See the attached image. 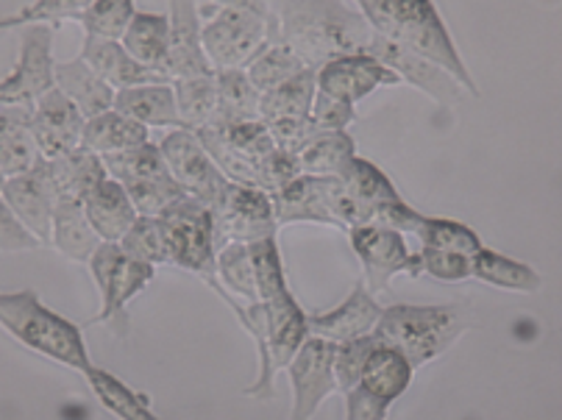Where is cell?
<instances>
[{"instance_id":"obj_1","label":"cell","mask_w":562,"mask_h":420,"mask_svg":"<svg viewBox=\"0 0 562 420\" xmlns=\"http://www.w3.org/2000/svg\"><path fill=\"white\" fill-rule=\"evenodd\" d=\"M279 39L304 59L310 70H321L340 56L371 54L376 31L359 9L346 0H276Z\"/></svg>"},{"instance_id":"obj_2","label":"cell","mask_w":562,"mask_h":420,"mask_svg":"<svg viewBox=\"0 0 562 420\" xmlns=\"http://www.w3.org/2000/svg\"><path fill=\"white\" fill-rule=\"evenodd\" d=\"M373 31L401 48L415 50L451 72V79L479 98V87L462 61L449 25L437 12L435 0H353Z\"/></svg>"},{"instance_id":"obj_3","label":"cell","mask_w":562,"mask_h":420,"mask_svg":"<svg viewBox=\"0 0 562 420\" xmlns=\"http://www.w3.org/2000/svg\"><path fill=\"white\" fill-rule=\"evenodd\" d=\"M0 329L34 354L59 362L70 371L87 373L92 367L81 326L45 307L34 290L0 293Z\"/></svg>"},{"instance_id":"obj_4","label":"cell","mask_w":562,"mask_h":420,"mask_svg":"<svg viewBox=\"0 0 562 420\" xmlns=\"http://www.w3.org/2000/svg\"><path fill=\"white\" fill-rule=\"evenodd\" d=\"M471 329V320L460 307H420V304H390L382 309L373 334L401 351L418 371L426 362L443 356L446 351Z\"/></svg>"},{"instance_id":"obj_5","label":"cell","mask_w":562,"mask_h":420,"mask_svg":"<svg viewBox=\"0 0 562 420\" xmlns=\"http://www.w3.org/2000/svg\"><path fill=\"white\" fill-rule=\"evenodd\" d=\"M342 226H384L409 235L424 220V212L401 198L390 175L371 159L353 157L342 170Z\"/></svg>"},{"instance_id":"obj_6","label":"cell","mask_w":562,"mask_h":420,"mask_svg":"<svg viewBox=\"0 0 562 420\" xmlns=\"http://www.w3.org/2000/svg\"><path fill=\"white\" fill-rule=\"evenodd\" d=\"M212 14L201 29L206 59L215 70H246L273 36H279L276 14L262 7L254 9H204Z\"/></svg>"},{"instance_id":"obj_7","label":"cell","mask_w":562,"mask_h":420,"mask_svg":"<svg viewBox=\"0 0 562 420\" xmlns=\"http://www.w3.org/2000/svg\"><path fill=\"white\" fill-rule=\"evenodd\" d=\"M206 145L210 157L228 181L265 190L262 168L279 145L262 121L234 123V126H206L195 132Z\"/></svg>"},{"instance_id":"obj_8","label":"cell","mask_w":562,"mask_h":420,"mask_svg":"<svg viewBox=\"0 0 562 420\" xmlns=\"http://www.w3.org/2000/svg\"><path fill=\"white\" fill-rule=\"evenodd\" d=\"M87 264H90V273L101 293V313L95 315L92 323H114L120 326V331H126L128 304L143 290H148L156 268L126 257L117 242H101Z\"/></svg>"},{"instance_id":"obj_9","label":"cell","mask_w":562,"mask_h":420,"mask_svg":"<svg viewBox=\"0 0 562 420\" xmlns=\"http://www.w3.org/2000/svg\"><path fill=\"white\" fill-rule=\"evenodd\" d=\"M159 217L168 228L170 264L195 273V276L215 273V257L221 246H217L215 217H212L210 206L195 201L192 195H184Z\"/></svg>"},{"instance_id":"obj_10","label":"cell","mask_w":562,"mask_h":420,"mask_svg":"<svg viewBox=\"0 0 562 420\" xmlns=\"http://www.w3.org/2000/svg\"><path fill=\"white\" fill-rule=\"evenodd\" d=\"M54 87V25H25L20 29L18 65L0 79V106H34Z\"/></svg>"},{"instance_id":"obj_11","label":"cell","mask_w":562,"mask_h":420,"mask_svg":"<svg viewBox=\"0 0 562 420\" xmlns=\"http://www.w3.org/2000/svg\"><path fill=\"white\" fill-rule=\"evenodd\" d=\"M210 209L212 217H215L217 246L221 248L228 246V242L251 246L257 240L276 237V231H279L273 198L265 190H257V186H243L232 181Z\"/></svg>"},{"instance_id":"obj_12","label":"cell","mask_w":562,"mask_h":420,"mask_svg":"<svg viewBox=\"0 0 562 420\" xmlns=\"http://www.w3.org/2000/svg\"><path fill=\"white\" fill-rule=\"evenodd\" d=\"M346 235L362 271H366L362 282L368 284L371 293L387 290L390 279L398 276V273H407L413 279L420 276V259L418 253L407 248L404 231L384 226H357Z\"/></svg>"},{"instance_id":"obj_13","label":"cell","mask_w":562,"mask_h":420,"mask_svg":"<svg viewBox=\"0 0 562 420\" xmlns=\"http://www.w3.org/2000/svg\"><path fill=\"white\" fill-rule=\"evenodd\" d=\"M159 150H162L165 164H168L173 179L181 184V190L195 201H201V204L212 206L221 198L223 190L232 184L221 173V168L210 157V150L198 139L195 132L170 128L168 137H162V143H159Z\"/></svg>"},{"instance_id":"obj_14","label":"cell","mask_w":562,"mask_h":420,"mask_svg":"<svg viewBox=\"0 0 562 420\" xmlns=\"http://www.w3.org/2000/svg\"><path fill=\"white\" fill-rule=\"evenodd\" d=\"M273 198L276 223H326L346 231L342 226V181L331 175H306L290 181L284 190L270 195Z\"/></svg>"},{"instance_id":"obj_15","label":"cell","mask_w":562,"mask_h":420,"mask_svg":"<svg viewBox=\"0 0 562 420\" xmlns=\"http://www.w3.org/2000/svg\"><path fill=\"white\" fill-rule=\"evenodd\" d=\"M335 342L324 337H310L288 365L293 385V409L288 420H312L317 407L337 390Z\"/></svg>"},{"instance_id":"obj_16","label":"cell","mask_w":562,"mask_h":420,"mask_svg":"<svg viewBox=\"0 0 562 420\" xmlns=\"http://www.w3.org/2000/svg\"><path fill=\"white\" fill-rule=\"evenodd\" d=\"M315 81L317 92L351 103V106H357L362 98L376 92L379 87L401 84V79L390 67H384L382 61L368 54L340 56V59L326 61L321 70H315Z\"/></svg>"},{"instance_id":"obj_17","label":"cell","mask_w":562,"mask_h":420,"mask_svg":"<svg viewBox=\"0 0 562 420\" xmlns=\"http://www.w3.org/2000/svg\"><path fill=\"white\" fill-rule=\"evenodd\" d=\"M3 201L9 204V209L14 212L20 223L29 228L36 240L50 242V231H54V212L59 198H56V190L50 184L48 168H45V159L36 164L29 173H20L7 179L3 190H0Z\"/></svg>"},{"instance_id":"obj_18","label":"cell","mask_w":562,"mask_h":420,"mask_svg":"<svg viewBox=\"0 0 562 420\" xmlns=\"http://www.w3.org/2000/svg\"><path fill=\"white\" fill-rule=\"evenodd\" d=\"M85 123L87 117L81 114V109L59 87L45 92L31 106V126H34V137L43 150V159H56L67 150L78 148L81 134H85Z\"/></svg>"},{"instance_id":"obj_19","label":"cell","mask_w":562,"mask_h":420,"mask_svg":"<svg viewBox=\"0 0 562 420\" xmlns=\"http://www.w3.org/2000/svg\"><path fill=\"white\" fill-rule=\"evenodd\" d=\"M373 59L382 61L384 67L395 72L401 79V84H413L415 90L426 92L431 101H440V103H451L462 95V87L451 79V72H446L443 67L435 65L431 59L426 56L415 54V50L401 48V45L390 43L384 36L376 34L371 45V54Z\"/></svg>"},{"instance_id":"obj_20","label":"cell","mask_w":562,"mask_h":420,"mask_svg":"<svg viewBox=\"0 0 562 420\" xmlns=\"http://www.w3.org/2000/svg\"><path fill=\"white\" fill-rule=\"evenodd\" d=\"M170 59L168 76L176 79H201L215 76V67L206 59L201 43V9L195 0H170Z\"/></svg>"},{"instance_id":"obj_21","label":"cell","mask_w":562,"mask_h":420,"mask_svg":"<svg viewBox=\"0 0 562 420\" xmlns=\"http://www.w3.org/2000/svg\"><path fill=\"white\" fill-rule=\"evenodd\" d=\"M382 309L384 307H379V300L373 298L368 284L357 282V287L351 290V295L342 300L340 307L329 309V313L310 315V334L324 337V340L335 342V345L373 334L379 318H382Z\"/></svg>"},{"instance_id":"obj_22","label":"cell","mask_w":562,"mask_h":420,"mask_svg":"<svg viewBox=\"0 0 562 420\" xmlns=\"http://www.w3.org/2000/svg\"><path fill=\"white\" fill-rule=\"evenodd\" d=\"M81 59L112 87L114 92L132 90V87L145 84H168V76L154 72L143 61L134 59L120 39H98V36H85L81 45Z\"/></svg>"},{"instance_id":"obj_23","label":"cell","mask_w":562,"mask_h":420,"mask_svg":"<svg viewBox=\"0 0 562 420\" xmlns=\"http://www.w3.org/2000/svg\"><path fill=\"white\" fill-rule=\"evenodd\" d=\"M268 309V351H270V367L279 373L281 367H288L293 356L299 354L301 345L310 340V315L299 304L290 290H284L276 298L265 300Z\"/></svg>"},{"instance_id":"obj_24","label":"cell","mask_w":562,"mask_h":420,"mask_svg":"<svg viewBox=\"0 0 562 420\" xmlns=\"http://www.w3.org/2000/svg\"><path fill=\"white\" fill-rule=\"evenodd\" d=\"M45 168H48L56 198L76 201V204H85L109 179L103 157H98L95 150L85 148V145H78V148L67 150L56 159H45Z\"/></svg>"},{"instance_id":"obj_25","label":"cell","mask_w":562,"mask_h":420,"mask_svg":"<svg viewBox=\"0 0 562 420\" xmlns=\"http://www.w3.org/2000/svg\"><path fill=\"white\" fill-rule=\"evenodd\" d=\"M43 162L31 126V106H0V170L7 179L29 173Z\"/></svg>"},{"instance_id":"obj_26","label":"cell","mask_w":562,"mask_h":420,"mask_svg":"<svg viewBox=\"0 0 562 420\" xmlns=\"http://www.w3.org/2000/svg\"><path fill=\"white\" fill-rule=\"evenodd\" d=\"M415 378V367L407 356L401 351L390 349L379 340V345L373 349V354L368 356L366 371H362V378H359V390H366L368 396H373L376 401L393 407V401H398L404 393L409 390Z\"/></svg>"},{"instance_id":"obj_27","label":"cell","mask_w":562,"mask_h":420,"mask_svg":"<svg viewBox=\"0 0 562 420\" xmlns=\"http://www.w3.org/2000/svg\"><path fill=\"white\" fill-rule=\"evenodd\" d=\"M85 212L90 217L92 228L98 231L103 242H120L128 235V228L139 217L132 195L120 181L106 179L95 193L85 201Z\"/></svg>"},{"instance_id":"obj_28","label":"cell","mask_w":562,"mask_h":420,"mask_svg":"<svg viewBox=\"0 0 562 420\" xmlns=\"http://www.w3.org/2000/svg\"><path fill=\"white\" fill-rule=\"evenodd\" d=\"M114 109L145 128H181L173 81L120 90L114 98Z\"/></svg>"},{"instance_id":"obj_29","label":"cell","mask_w":562,"mask_h":420,"mask_svg":"<svg viewBox=\"0 0 562 420\" xmlns=\"http://www.w3.org/2000/svg\"><path fill=\"white\" fill-rule=\"evenodd\" d=\"M56 87L81 109L87 121L114 109V98H117V92L81 56L70 61H56Z\"/></svg>"},{"instance_id":"obj_30","label":"cell","mask_w":562,"mask_h":420,"mask_svg":"<svg viewBox=\"0 0 562 420\" xmlns=\"http://www.w3.org/2000/svg\"><path fill=\"white\" fill-rule=\"evenodd\" d=\"M120 43L126 45L128 54L154 72L168 76L170 59V14L165 12H137L128 23L126 34ZM170 79V76H168Z\"/></svg>"},{"instance_id":"obj_31","label":"cell","mask_w":562,"mask_h":420,"mask_svg":"<svg viewBox=\"0 0 562 420\" xmlns=\"http://www.w3.org/2000/svg\"><path fill=\"white\" fill-rule=\"evenodd\" d=\"M101 242L103 240L98 237L95 228H92L90 217H87L85 204H76V201H59V204H56L50 246H54L61 257L87 264Z\"/></svg>"},{"instance_id":"obj_32","label":"cell","mask_w":562,"mask_h":420,"mask_svg":"<svg viewBox=\"0 0 562 420\" xmlns=\"http://www.w3.org/2000/svg\"><path fill=\"white\" fill-rule=\"evenodd\" d=\"M217 112L210 126H234V123L262 121L259 101L262 92L251 84L246 70H215Z\"/></svg>"},{"instance_id":"obj_33","label":"cell","mask_w":562,"mask_h":420,"mask_svg":"<svg viewBox=\"0 0 562 420\" xmlns=\"http://www.w3.org/2000/svg\"><path fill=\"white\" fill-rule=\"evenodd\" d=\"M148 143V128L139 126L137 121L120 114L117 109L90 117L85 123V134H81V145L95 150L98 157H112V154H123L137 145Z\"/></svg>"},{"instance_id":"obj_34","label":"cell","mask_w":562,"mask_h":420,"mask_svg":"<svg viewBox=\"0 0 562 420\" xmlns=\"http://www.w3.org/2000/svg\"><path fill=\"white\" fill-rule=\"evenodd\" d=\"M85 378L87 385H90L92 396L98 398V404L117 420H162L154 409H150V401L143 393L134 390L132 385H126V382L114 376V373L92 365L90 371L85 373Z\"/></svg>"},{"instance_id":"obj_35","label":"cell","mask_w":562,"mask_h":420,"mask_svg":"<svg viewBox=\"0 0 562 420\" xmlns=\"http://www.w3.org/2000/svg\"><path fill=\"white\" fill-rule=\"evenodd\" d=\"M295 157H299L301 173L340 179L348 162L357 157V143L348 132H317Z\"/></svg>"},{"instance_id":"obj_36","label":"cell","mask_w":562,"mask_h":420,"mask_svg":"<svg viewBox=\"0 0 562 420\" xmlns=\"http://www.w3.org/2000/svg\"><path fill=\"white\" fill-rule=\"evenodd\" d=\"M473 279L491 284V287L509 290V293H535L543 284L540 273L529 268L527 262L504 257L487 246L473 257Z\"/></svg>"},{"instance_id":"obj_37","label":"cell","mask_w":562,"mask_h":420,"mask_svg":"<svg viewBox=\"0 0 562 420\" xmlns=\"http://www.w3.org/2000/svg\"><path fill=\"white\" fill-rule=\"evenodd\" d=\"M315 95H317L315 70L301 72L299 79L265 92L262 101H259L262 121L270 123V121H293V117H312V103H315Z\"/></svg>"},{"instance_id":"obj_38","label":"cell","mask_w":562,"mask_h":420,"mask_svg":"<svg viewBox=\"0 0 562 420\" xmlns=\"http://www.w3.org/2000/svg\"><path fill=\"white\" fill-rule=\"evenodd\" d=\"M306 70H310V67L304 65V59H301L293 48H288V45L281 43L279 36H273L268 43V48L246 67L248 79H251V84L257 87L262 95L276 90V87L288 84V81L299 79L301 72Z\"/></svg>"},{"instance_id":"obj_39","label":"cell","mask_w":562,"mask_h":420,"mask_svg":"<svg viewBox=\"0 0 562 420\" xmlns=\"http://www.w3.org/2000/svg\"><path fill=\"white\" fill-rule=\"evenodd\" d=\"M176 106H179L181 128L187 132H201L215 121L217 112V84L215 76H201V79H176Z\"/></svg>"},{"instance_id":"obj_40","label":"cell","mask_w":562,"mask_h":420,"mask_svg":"<svg viewBox=\"0 0 562 420\" xmlns=\"http://www.w3.org/2000/svg\"><path fill=\"white\" fill-rule=\"evenodd\" d=\"M420 248H431V251H449L462 253V257H476L485 242L479 240V235L471 226L460 220H449V217H429L424 215L420 226L415 228Z\"/></svg>"},{"instance_id":"obj_41","label":"cell","mask_w":562,"mask_h":420,"mask_svg":"<svg viewBox=\"0 0 562 420\" xmlns=\"http://www.w3.org/2000/svg\"><path fill=\"white\" fill-rule=\"evenodd\" d=\"M123 253L148 264H170V240L162 217L139 215L128 235L117 242Z\"/></svg>"},{"instance_id":"obj_42","label":"cell","mask_w":562,"mask_h":420,"mask_svg":"<svg viewBox=\"0 0 562 420\" xmlns=\"http://www.w3.org/2000/svg\"><path fill=\"white\" fill-rule=\"evenodd\" d=\"M215 276L232 295L246 300H259L257 279H254L251 251L243 242H228L215 257Z\"/></svg>"},{"instance_id":"obj_43","label":"cell","mask_w":562,"mask_h":420,"mask_svg":"<svg viewBox=\"0 0 562 420\" xmlns=\"http://www.w3.org/2000/svg\"><path fill=\"white\" fill-rule=\"evenodd\" d=\"M92 7V0H34L20 12L0 18V31L25 29V25H59L67 20H81V14Z\"/></svg>"},{"instance_id":"obj_44","label":"cell","mask_w":562,"mask_h":420,"mask_svg":"<svg viewBox=\"0 0 562 420\" xmlns=\"http://www.w3.org/2000/svg\"><path fill=\"white\" fill-rule=\"evenodd\" d=\"M134 14H137V3L134 0H92V7L81 14L78 23L87 31V36L123 39Z\"/></svg>"},{"instance_id":"obj_45","label":"cell","mask_w":562,"mask_h":420,"mask_svg":"<svg viewBox=\"0 0 562 420\" xmlns=\"http://www.w3.org/2000/svg\"><path fill=\"white\" fill-rule=\"evenodd\" d=\"M254 262V279H257V295L259 300H270L281 295L288 287V276H284V262H281V248L276 237L268 240H257L248 246Z\"/></svg>"},{"instance_id":"obj_46","label":"cell","mask_w":562,"mask_h":420,"mask_svg":"<svg viewBox=\"0 0 562 420\" xmlns=\"http://www.w3.org/2000/svg\"><path fill=\"white\" fill-rule=\"evenodd\" d=\"M126 193L132 195L134 206H137L139 215L159 217L168 206H173L176 201L184 198V190H181L179 181L173 179V173L154 175V179L134 181V184H126Z\"/></svg>"},{"instance_id":"obj_47","label":"cell","mask_w":562,"mask_h":420,"mask_svg":"<svg viewBox=\"0 0 562 420\" xmlns=\"http://www.w3.org/2000/svg\"><path fill=\"white\" fill-rule=\"evenodd\" d=\"M379 345L376 334L357 337V340L340 342L335 351V376H337V390L348 393L359 385L362 371H366L368 356L373 354V349Z\"/></svg>"},{"instance_id":"obj_48","label":"cell","mask_w":562,"mask_h":420,"mask_svg":"<svg viewBox=\"0 0 562 420\" xmlns=\"http://www.w3.org/2000/svg\"><path fill=\"white\" fill-rule=\"evenodd\" d=\"M418 259H420V276H431L437 279V282H446V284L468 282V279H473V257L420 248Z\"/></svg>"},{"instance_id":"obj_49","label":"cell","mask_w":562,"mask_h":420,"mask_svg":"<svg viewBox=\"0 0 562 420\" xmlns=\"http://www.w3.org/2000/svg\"><path fill=\"white\" fill-rule=\"evenodd\" d=\"M312 121L321 132H348V126L357 121V109L351 103L317 92L315 103H312Z\"/></svg>"},{"instance_id":"obj_50","label":"cell","mask_w":562,"mask_h":420,"mask_svg":"<svg viewBox=\"0 0 562 420\" xmlns=\"http://www.w3.org/2000/svg\"><path fill=\"white\" fill-rule=\"evenodd\" d=\"M265 126H268L273 143L279 145L281 150H288V154H299V150L304 148V145L310 143V139L315 137L317 132H321V128L315 126V121H312V117H293V121H270V123H265Z\"/></svg>"},{"instance_id":"obj_51","label":"cell","mask_w":562,"mask_h":420,"mask_svg":"<svg viewBox=\"0 0 562 420\" xmlns=\"http://www.w3.org/2000/svg\"><path fill=\"white\" fill-rule=\"evenodd\" d=\"M43 242L31 235L29 228L14 217V212L9 209V204L0 195V251L3 253H20V251H34Z\"/></svg>"},{"instance_id":"obj_52","label":"cell","mask_w":562,"mask_h":420,"mask_svg":"<svg viewBox=\"0 0 562 420\" xmlns=\"http://www.w3.org/2000/svg\"><path fill=\"white\" fill-rule=\"evenodd\" d=\"M342 396H346V420H387V404L376 401L366 390L353 387Z\"/></svg>"},{"instance_id":"obj_53","label":"cell","mask_w":562,"mask_h":420,"mask_svg":"<svg viewBox=\"0 0 562 420\" xmlns=\"http://www.w3.org/2000/svg\"><path fill=\"white\" fill-rule=\"evenodd\" d=\"M217 9H254L262 7V0H215Z\"/></svg>"},{"instance_id":"obj_54","label":"cell","mask_w":562,"mask_h":420,"mask_svg":"<svg viewBox=\"0 0 562 420\" xmlns=\"http://www.w3.org/2000/svg\"><path fill=\"white\" fill-rule=\"evenodd\" d=\"M3 184H7V175H3V170H0V190H3Z\"/></svg>"}]
</instances>
